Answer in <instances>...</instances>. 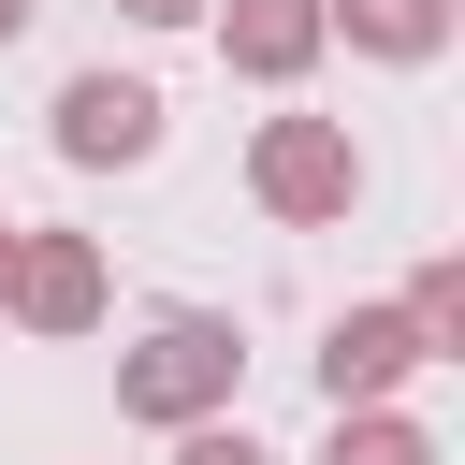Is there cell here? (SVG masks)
Segmentation results:
<instances>
[{
    "instance_id": "6da1fadb",
    "label": "cell",
    "mask_w": 465,
    "mask_h": 465,
    "mask_svg": "<svg viewBox=\"0 0 465 465\" xmlns=\"http://www.w3.org/2000/svg\"><path fill=\"white\" fill-rule=\"evenodd\" d=\"M232 392H247V334H232L218 305H160V320L116 349V407H131V421H160V436L232 421Z\"/></svg>"
},
{
    "instance_id": "7a4b0ae2",
    "label": "cell",
    "mask_w": 465,
    "mask_h": 465,
    "mask_svg": "<svg viewBox=\"0 0 465 465\" xmlns=\"http://www.w3.org/2000/svg\"><path fill=\"white\" fill-rule=\"evenodd\" d=\"M247 203H262L276 232H334V218L363 203L349 116H262V131H247Z\"/></svg>"
},
{
    "instance_id": "3957f363",
    "label": "cell",
    "mask_w": 465,
    "mask_h": 465,
    "mask_svg": "<svg viewBox=\"0 0 465 465\" xmlns=\"http://www.w3.org/2000/svg\"><path fill=\"white\" fill-rule=\"evenodd\" d=\"M102 305H116V262H102V232H73V218H15V334H44V349H73V334H102Z\"/></svg>"
},
{
    "instance_id": "277c9868",
    "label": "cell",
    "mask_w": 465,
    "mask_h": 465,
    "mask_svg": "<svg viewBox=\"0 0 465 465\" xmlns=\"http://www.w3.org/2000/svg\"><path fill=\"white\" fill-rule=\"evenodd\" d=\"M160 131H174V102H160L145 73H73V87L44 102V145H58L73 174H131V160H160Z\"/></svg>"
},
{
    "instance_id": "5b68a950",
    "label": "cell",
    "mask_w": 465,
    "mask_h": 465,
    "mask_svg": "<svg viewBox=\"0 0 465 465\" xmlns=\"http://www.w3.org/2000/svg\"><path fill=\"white\" fill-rule=\"evenodd\" d=\"M407 378H421L407 305H349V320H320V407H392Z\"/></svg>"
},
{
    "instance_id": "8992f818",
    "label": "cell",
    "mask_w": 465,
    "mask_h": 465,
    "mask_svg": "<svg viewBox=\"0 0 465 465\" xmlns=\"http://www.w3.org/2000/svg\"><path fill=\"white\" fill-rule=\"evenodd\" d=\"M203 29H218V73H247V87H305L320 73V0H203Z\"/></svg>"
},
{
    "instance_id": "52a82bcc",
    "label": "cell",
    "mask_w": 465,
    "mask_h": 465,
    "mask_svg": "<svg viewBox=\"0 0 465 465\" xmlns=\"http://www.w3.org/2000/svg\"><path fill=\"white\" fill-rule=\"evenodd\" d=\"M320 29L363 44V58H392V73H421V58H450L465 0H320Z\"/></svg>"
},
{
    "instance_id": "ba28073f",
    "label": "cell",
    "mask_w": 465,
    "mask_h": 465,
    "mask_svg": "<svg viewBox=\"0 0 465 465\" xmlns=\"http://www.w3.org/2000/svg\"><path fill=\"white\" fill-rule=\"evenodd\" d=\"M320 465H436V436H421L407 407H334V436H320Z\"/></svg>"
},
{
    "instance_id": "9c48e42d",
    "label": "cell",
    "mask_w": 465,
    "mask_h": 465,
    "mask_svg": "<svg viewBox=\"0 0 465 465\" xmlns=\"http://www.w3.org/2000/svg\"><path fill=\"white\" fill-rule=\"evenodd\" d=\"M407 334H421V363H465V262L407 276Z\"/></svg>"
},
{
    "instance_id": "30bf717a",
    "label": "cell",
    "mask_w": 465,
    "mask_h": 465,
    "mask_svg": "<svg viewBox=\"0 0 465 465\" xmlns=\"http://www.w3.org/2000/svg\"><path fill=\"white\" fill-rule=\"evenodd\" d=\"M174 465H276V450H262L247 421H189V436H174Z\"/></svg>"
},
{
    "instance_id": "8fae6325",
    "label": "cell",
    "mask_w": 465,
    "mask_h": 465,
    "mask_svg": "<svg viewBox=\"0 0 465 465\" xmlns=\"http://www.w3.org/2000/svg\"><path fill=\"white\" fill-rule=\"evenodd\" d=\"M131 29H203V0H116Z\"/></svg>"
},
{
    "instance_id": "7c38bea8",
    "label": "cell",
    "mask_w": 465,
    "mask_h": 465,
    "mask_svg": "<svg viewBox=\"0 0 465 465\" xmlns=\"http://www.w3.org/2000/svg\"><path fill=\"white\" fill-rule=\"evenodd\" d=\"M0 305H15V218H0Z\"/></svg>"
},
{
    "instance_id": "4fadbf2b",
    "label": "cell",
    "mask_w": 465,
    "mask_h": 465,
    "mask_svg": "<svg viewBox=\"0 0 465 465\" xmlns=\"http://www.w3.org/2000/svg\"><path fill=\"white\" fill-rule=\"evenodd\" d=\"M29 15H44V0H0V44H15V29H29Z\"/></svg>"
}]
</instances>
